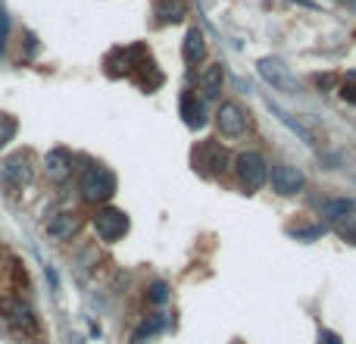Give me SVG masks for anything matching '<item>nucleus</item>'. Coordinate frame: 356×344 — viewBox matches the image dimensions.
I'll use <instances>...</instances> for the list:
<instances>
[{"mask_svg":"<svg viewBox=\"0 0 356 344\" xmlns=\"http://www.w3.org/2000/svg\"><path fill=\"white\" fill-rule=\"evenodd\" d=\"M79 191H81V201L104 207V203H110V197L116 194V175H113V169H106L104 163H91V166L81 172Z\"/></svg>","mask_w":356,"mask_h":344,"instance_id":"nucleus-1","label":"nucleus"},{"mask_svg":"<svg viewBox=\"0 0 356 344\" xmlns=\"http://www.w3.org/2000/svg\"><path fill=\"white\" fill-rule=\"evenodd\" d=\"M91 228L97 232L100 241H106V244H116V241H122L125 235H129L131 222H129V213H125V210L113 207V203H104V207L94 210Z\"/></svg>","mask_w":356,"mask_h":344,"instance_id":"nucleus-2","label":"nucleus"},{"mask_svg":"<svg viewBox=\"0 0 356 344\" xmlns=\"http://www.w3.org/2000/svg\"><path fill=\"white\" fill-rule=\"evenodd\" d=\"M0 182H3V188H10V191L29 188V185L35 182V166H31V157L22 154V150L10 154L3 163H0Z\"/></svg>","mask_w":356,"mask_h":344,"instance_id":"nucleus-3","label":"nucleus"},{"mask_svg":"<svg viewBox=\"0 0 356 344\" xmlns=\"http://www.w3.org/2000/svg\"><path fill=\"white\" fill-rule=\"evenodd\" d=\"M0 320H3L6 326L19 329L22 335L38 332V316H35V310H31V304L22 301V297H0Z\"/></svg>","mask_w":356,"mask_h":344,"instance_id":"nucleus-4","label":"nucleus"},{"mask_svg":"<svg viewBox=\"0 0 356 344\" xmlns=\"http://www.w3.org/2000/svg\"><path fill=\"white\" fill-rule=\"evenodd\" d=\"M234 172H238L241 185L247 191H259L269 178V169H266V160L259 150H244V154L234 157Z\"/></svg>","mask_w":356,"mask_h":344,"instance_id":"nucleus-5","label":"nucleus"},{"mask_svg":"<svg viewBox=\"0 0 356 344\" xmlns=\"http://www.w3.org/2000/svg\"><path fill=\"white\" fill-rule=\"evenodd\" d=\"M257 72L263 75L266 81H269L272 88H278V91L284 94H300V79L297 75H291L288 69L282 66V63L275 60V56H266V60L257 63Z\"/></svg>","mask_w":356,"mask_h":344,"instance_id":"nucleus-6","label":"nucleus"},{"mask_svg":"<svg viewBox=\"0 0 356 344\" xmlns=\"http://www.w3.org/2000/svg\"><path fill=\"white\" fill-rule=\"evenodd\" d=\"M194 166H200L207 175H222L228 169V150L216 141H203L194 148Z\"/></svg>","mask_w":356,"mask_h":344,"instance_id":"nucleus-7","label":"nucleus"},{"mask_svg":"<svg viewBox=\"0 0 356 344\" xmlns=\"http://www.w3.org/2000/svg\"><path fill=\"white\" fill-rule=\"evenodd\" d=\"M303 185H307V178H303V172L297 166H291V163L272 166V188H275V194H282V197L300 194Z\"/></svg>","mask_w":356,"mask_h":344,"instance_id":"nucleus-8","label":"nucleus"},{"mask_svg":"<svg viewBox=\"0 0 356 344\" xmlns=\"http://www.w3.org/2000/svg\"><path fill=\"white\" fill-rule=\"evenodd\" d=\"M178 113H181V123L194 132L207 125V100L197 97L194 91H181V97H178Z\"/></svg>","mask_w":356,"mask_h":344,"instance_id":"nucleus-9","label":"nucleus"},{"mask_svg":"<svg viewBox=\"0 0 356 344\" xmlns=\"http://www.w3.org/2000/svg\"><path fill=\"white\" fill-rule=\"evenodd\" d=\"M216 125H219V132L225 138H238L247 132V113L244 107L238 104H222L219 113H216Z\"/></svg>","mask_w":356,"mask_h":344,"instance_id":"nucleus-10","label":"nucleus"},{"mask_svg":"<svg viewBox=\"0 0 356 344\" xmlns=\"http://www.w3.org/2000/svg\"><path fill=\"white\" fill-rule=\"evenodd\" d=\"M138 56H144V47H116L106 56V75L119 79V75H131L138 69Z\"/></svg>","mask_w":356,"mask_h":344,"instance_id":"nucleus-11","label":"nucleus"},{"mask_svg":"<svg viewBox=\"0 0 356 344\" xmlns=\"http://www.w3.org/2000/svg\"><path fill=\"white\" fill-rule=\"evenodd\" d=\"M79 228H81V216L72 213V210H63V213L50 216V222H47V238H54V241H69V238H75V235H79Z\"/></svg>","mask_w":356,"mask_h":344,"instance_id":"nucleus-12","label":"nucleus"},{"mask_svg":"<svg viewBox=\"0 0 356 344\" xmlns=\"http://www.w3.org/2000/svg\"><path fill=\"white\" fill-rule=\"evenodd\" d=\"M72 163H75V157L66 148H54L44 154V169H47V175L54 182H63L66 175H72Z\"/></svg>","mask_w":356,"mask_h":344,"instance_id":"nucleus-13","label":"nucleus"},{"mask_svg":"<svg viewBox=\"0 0 356 344\" xmlns=\"http://www.w3.org/2000/svg\"><path fill=\"white\" fill-rule=\"evenodd\" d=\"M184 13H188L184 0H156V6H154V16H156V22H160V25L181 22Z\"/></svg>","mask_w":356,"mask_h":344,"instance_id":"nucleus-14","label":"nucleus"},{"mask_svg":"<svg viewBox=\"0 0 356 344\" xmlns=\"http://www.w3.org/2000/svg\"><path fill=\"white\" fill-rule=\"evenodd\" d=\"M131 79H135L138 85L144 88V91H154V88L163 85V72L154 66V63H150V56H144V60L138 63V69L131 72Z\"/></svg>","mask_w":356,"mask_h":344,"instance_id":"nucleus-15","label":"nucleus"},{"mask_svg":"<svg viewBox=\"0 0 356 344\" xmlns=\"http://www.w3.org/2000/svg\"><path fill=\"white\" fill-rule=\"evenodd\" d=\"M181 54H184V63H200L203 56H207V41H203L200 29H188L184 44H181Z\"/></svg>","mask_w":356,"mask_h":344,"instance_id":"nucleus-16","label":"nucleus"},{"mask_svg":"<svg viewBox=\"0 0 356 344\" xmlns=\"http://www.w3.org/2000/svg\"><path fill=\"white\" fill-rule=\"evenodd\" d=\"M200 91H203V100H216L222 94V66L219 63H213V66L203 72V85H200Z\"/></svg>","mask_w":356,"mask_h":344,"instance_id":"nucleus-17","label":"nucleus"},{"mask_svg":"<svg viewBox=\"0 0 356 344\" xmlns=\"http://www.w3.org/2000/svg\"><path fill=\"white\" fill-rule=\"evenodd\" d=\"M269 110H272V113H275V116H278V119H282V123H284V125H288V129H291V132H294V135H297V138H300V141H303V144H313V138H309V132H307V129H303V125H300V123H297V119H294V116H291V113H284V110H282V107H275V104H272V100H269Z\"/></svg>","mask_w":356,"mask_h":344,"instance_id":"nucleus-18","label":"nucleus"},{"mask_svg":"<svg viewBox=\"0 0 356 344\" xmlns=\"http://www.w3.org/2000/svg\"><path fill=\"white\" fill-rule=\"evenodd\" d=\"M334 232H338L344 241L356 244V210H353V213H347V216H341V219L334 222Z\"/></svg>","mask_w":356,"mask_h":344,"instance_id":"nucleus-19","label":"nucleus"},{"mask_svg":"<svg viewBox=\"0 0 356 344\" xmlns=\"http://www.w3.org/2000/svg\"><path fill=\"white\" fill-rule=\"evenodd\" d=\"M166 326V320H163V313H154L150 320H144L141 326H138V332H135V338L141 341V338H147V335H154V332H160V329Z\"/></svg>","mask_w":356,"mask_h":344,"instance_id":"nucleus-20","label":"nucleus"},{"mask_svg":"<svg viewBox=\"0 0 356 344\" xmlns=\"http://www.w3.org/2000/svg\"><path fill=\"white\" fill-rule=\"evenodd\" d=\"M147 301L154 304V307H163V304L169 301V285H166V282H150V288H147Z\"/></svg>","mask_w":356,"mask_h":344,"instance_id":"nucleus-21","label":"nucleus"},{"mask_svg":"<svg viewBox=\"0 0 356 344\" xmlns=\"http://www.w3.org/2000/svg\"><path fill=\"white\" fill-rule=\"evenodd\" d=\"M328 228L325 226H303V228H291V238H297V241H316V238H322Z\"/></svg>","mask_w":356,"mask_h":344,"instance_id":"nucleus-22","label":"nucleus"},{"mask_svg":"<svg viewBox=\"0 0 356 344\" xmlns=\"http://www.w3.org/2000/svg\"><path fill=\"white\" fill-rule=\"evenodd\" d=\"M353 210H356L353 201H328L325 203V216H332V219H341V216L353 213Z\"/></svg>","mask_w":356,"mask_h":344,"instance_id":"nucleus-23","label":"nucleus"},{"mask_svg":"<svg viewBox=\"0 0 356 344\" xmlns=\"http://www.w3.org/2000/svg\"><path fill=\"white\" fill-rule=\"evenodd\" d=\"M13 135H16V119L0 113V148H3L6 141H13Z\"/></svg>","mask_w":356,"mask_h":344,"instance_id":"nucleus-24","label":"nucleus"},{"mask_svg":"<svg viewBox=\"0 0 356 344\" xmlns=\"http://www.w3.org/2000/svg\"><path fill=\"white\" fill-rule=\"evenodd\" d=\"M341 97H344L347 104H356V72L347 75V85L341 88Z\"/></svg>","mask_w":356,"mask_h":344,"instance_id":"nucleus-25","label":"nucleus"},{"mask_svg":"<svg viewBox=\"0 0 356 344\" xmlns=\"http://www.w3.org/2000/svg\"><path fill=\"white\" fill-rule=\"evenodd\" d=\"M319 344H341V338L334 332H328V329H322V332H319Z\"/></svg>","mask_w":356,"mask_h":344,"instance_id":"nucleus-26","label":"nucleus"},{"mask_svg":"<svg viewBox=\"0 0 356 344\" xmlns=\"http://www.w3.org/2000/svg\"><path fill=\"white\" fill-rule=\"evenodd\" d=\"M344 3H347V6H356V0H344Z\"/></svg>","mask_w":356,"mask_h":344,"instance_id":"nucleus-27","label":"nucleus"},{"mask_svg":"<svg viewBox=\"0 0 356 344\" xmlns=\"http://www.w3.org/2000/svg\"><path fill=\"white\" fill-rule=\"evenodd\" d=\"M0 13H3V3H0Z\"/></svg>","mask_w":356,"mask_h":344,"instance_id":"nucleus-28","label":"nucleus"}]
</instances>
